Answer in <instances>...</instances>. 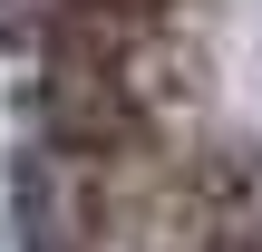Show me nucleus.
I'll return each mask as SVG.
<instances>
[{
    "mask_svg": "<svg viewBox=\"0 0 262 252\" xmlns=\"http://www.w3.org/2000/svg\"><path fill=\"white\" fill-rule=\"evenodd\" d=\"M29 252H262V0H0Z\"/></svg>",
    "mask_w": 262,
    "mask_h": 252,
    "instance_id": "1",
    "label": "nucleus"
}]
</instances>
